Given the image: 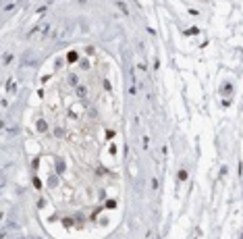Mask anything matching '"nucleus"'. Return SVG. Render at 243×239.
I'll return each instance as SVG.
<instances>
[{
    "label": "nucleus",
    "instance_id": "nucleus-2",
    "mask_svg": "<svg viewBox=\"0 0 243 239\" xmlns=\"http://www.w3.org/2000/svg\"><path fill=\"white\" fill-rule=\"evenodd\" d=\"M179 179H181V181L187 179V173H185V170H181V173H179Z\"/></svg>",
    "mask_w": 243,
    "mask_h": 239
},
{
    "label": "nucleus",
    "instance_id": "nucleus-1",
    "mask_svg": "<svg viewBox=\"0 0 243 239\" xmlns=\"http://www.w3.org/2000/svg\"><path fill=\"white\" fill-rule=\"evenodd\" d=\"M77 60V52H69V62H75Z\"/></svg>",
    "mask_w": 243,
    "mask_h": 239
}]
</instances>
